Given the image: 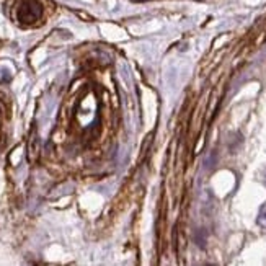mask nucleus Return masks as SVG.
Listing matches in <instances>:
<instances>
[{"label": "nucleus", "instance_id": "nucleus-1", "mask_svg": "<svg viewBox=\"0 0 266 266\" xmlns=\"http://www.w3.org/2000/svg\"><path fill=\"white\" fill-rule=\"evenodd\" d=\"M41 15H43V7L38 0H25L20 7H18L17 17L20 23H25V25H30V23L38 21Z\"/></svg>", "mask_w": 266, "mask_h": 266}, {"label": "nucleus", "instance_id": "nucleus-2", "mask_svg": "<svg viewBox=\"0 0 266 266\" xmlns=\"http://www.w3.org/2000/svg\"><path fill=\"white\" fill-rule=\"evenodd\" d=\"M256 224H258L261 228H266V203L260 208L258 217H256Z\"/></svg>", "mask_w": 266, "mask_h": 266}]
</instances>
